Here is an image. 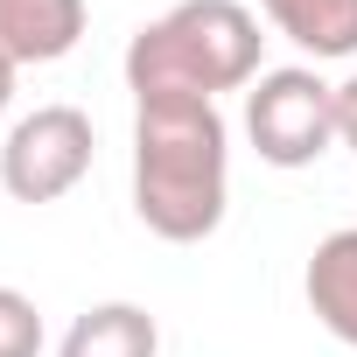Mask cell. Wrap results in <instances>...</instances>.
Listing matches in <instances>:
<instances>
[{
	"instance_id": "6da1fadb",
	"label": "cell",
	"mask_w": 357,
	"mask_h": 357,
	"mask_svg": "<svg viewBox=\"0 0 357 357\" xmlns=\"http://www.w3.org/2000/svg\"><path fill=\"white\" fill-rule=\"evenodd\" d=\"M231 197V133L218 98H133V218L197 245L225 225Z\"/></svg>"
},
{
	"instance_id": "7a4b0ae2",
	"label": "cell",
	"mask_w": 357,
	"mask_h": 357,
	"mask_svg": "<svg viewBox=\"0 0 357 357\" xmlns=\"http://www.w3.org/2000/svg\"><path fill=\"white\" fill-rule=\"evenodd\" d=\"M259 15L245 0H175L126 43L133 98H218L259 77Z\"/></svg>"
},
{
	"instance_id": "3957f363",
	"label": "cell",
	"mask_w": 357,
	"mask_h": 357,
	"mask_svg": "<svg viewBox=\"0 0 357 357\" xmlns=\"http://www.w3.org/2000/svg\"><path fill=\"white\" fill-rule=\"evenodd\" d=\"M245 140L266 168H308L336 147V84H322L308 63L259 70L245 91Z\"/></svg>"
},
{
	"instance_id": "277c9868",
	"label": "cell",
	"mask_w": 357,
	"mask_h": 357,
	"mask_svg": "<svg viewBox=\"0 0 357 357\" xmlns=\"http://www.w3.org/2000/svg\"><path fill=\"white\" fill-rule=\"evenodd\" d=\"M91 112L77 105H36L29 119H15L8 147H0V190L15 204H56L91 175Z\"/></svg>"
},
{
	"instance_id": "5b68a950",
	"label": "cell",
	"mask_w": 357,
	"mask_h": 357,
	"mask_svg": "<svg viewBox=\"0 0 357 357\" xmlns=\"http://www.w3.org/2000/svg\"><path fill=\"white\" fill-rule=\"evenodd\" d=\"M91 22V0H0V56L22 63H56L77 50Z\"/></svg>"
},
{
	"instance_id": "8992f818",
	"label": "cell",
	"mask_w": 357,
	"mask_h": 357,
	"mask_svg": "<svg viewBox=\"0 0 357 357\" xmlns=\"http://www.w3.org/2000/svg\"><path fill=\"white\" fill-rule=\"evenodd\" d=\"M301 294H308V315L357 350V225L315 238L308 252V273H301Z\"/></svg>"
},
{
	"instance_id": "52a82bcc",
	"label": "cell",
	"mask_w": 357,
	"mask_h": 357,
	"mask_svg": "<svg viewBox=\"0 0 357 357\" xmlns=\"http://www.w3.org/2000/svg\"><path fill=\"white\" fill-rule=\"evenodd\" d=\"M56 357H161V322L140 301H98L63 329Z\"/></svg>"
},
{
	"instance_id": "ba28073f",
	"label": "cell",
	"mask_w": 357,
	"mask_h": 357,
	"mask_svg": "<svg viewBox=\"0 0 357 357\" xmlns=\"http://www.w3.org/2000/svg\"><path fill=\"white\" fill-rule=\"evenodd\" d=\"M266 22L308 50L315 63H336V56H357V0H259Z\"/></svg>"
},
{
	"instance_id": "9c48e42d",
	"label": "cell",
	"mask_w": 357,
	"mask_h": 357,
	"mask_svg": "<svg viewBox=\"0 0 357 357\" xmlns=\"http://www.w3.org/2000/svg\"><path fill=\"white\" fill-rule=\"evenodd\" d=\"M0 357H43V308L22 287H0Z\"/></svg>"
},
{
	"instance_id": "30bf717a",
	"label": "cell",
	"mask_w": 357,
	"mask_h": 357,
	"mask_svg": "<svg viewBox=\"0 0 357 357\" xmlns=\"http://www.w3.org/2000/svg\"><path fill=\"white\" fill-rule=\"evenodd\" d=\"M336 140H343V147L357 154V70H350V77L336 84Z\"/></svg>"
},
{
	"instance_id": "8fae6325",
	"label": "cell",
	"mask_w": 357,
	"mask_h": 357,
	"mask_svg": "<svg viewBox=\"0 0 357 357\" xmlns=\"http://www.w3.org/2000/svg\"><path fill=\"white\" fill-rule=\"evenodd\" d=\"M8 98H15V63L0 56V112H8Z\"/></svg>"
}]
</instances>
